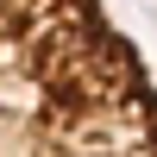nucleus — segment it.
Masks as SVG:
<instances>
[{
    "label": "nucleus",
    "mask_w": 157,
    "mask_h": 157,
    "mask_svg": "<svg viewBox=\"0 0 157 157\" xmlns=\"http://www.w3.org/2000/svg\"><path fill=\"white\" fill-rule=\"evenodd\" d=\"M0 157H157V82L101 0H0Z\"/></svg>",
    "instance_id": "nucleus-1"
}]
</instances>
